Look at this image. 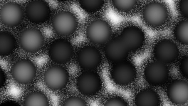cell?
I'll return each mask as SVG.
<instances>
[{"label":"cell","instance_id":"7c38bea8","mask_svg":"<svg viewBox=\"0 0 188 106\" xmlns=\"http://www.w3.org/2000/svg\"><path fill=\"white\" fill-rule=\"evenodd\" d=\"M178 51L176 45L168 41L162 42L156 47L155 54L157 59L162 62L168 63L177 57Z\"/></svg>","mask_w":188,"mask_h":106},{"label":"cell","instance_id":"3957f363","mask_svg":"<svg viewBox=\"0 0 188 106\" xmlns=\"http://www.w3.org/2000/svg\"><path fill=\"white\" fill-rule=\"evenodd\" d=\"M43 42V38L40 32L33 29L24 30L19 38V42L22 48L25 51L30 52L39 50Z\"/></svg>","mask_w":188,"mask_h":106},{"label":"cell","instance_id":"52a82bcc","mask_svg":"<svg viewBox=\"0 0 188 106\" xmlns=\"http://www.w3.org/2000/svg\"><path fill=\"white\" fill-rule=\"evenodd\" d=\"M26 14L28 19L36 23L46 20L49 14L48 6L44 2L39 0L32 1L27 6Z\"/></svg>","mask_w":188,"mask_h":106},{"label":"cell","instance_id":"9a60e30c","mask_svg":"<svg viewBox=\"0 0 188 106\" xmlns=\"http://www.w3.org/2000/svg\"><path fill=\"white\" fill-rule=\"evenodd\" d=\"M120 39L128 50H134L141 46L143 37L139 30L134 28H130L123 32Z\"/></svg>","mask_w":188,"mask_h":106},{"label":"cell","instance_id":"8fae6325","mask_svg":"<svg viewBox=\"0 0 188 106\" xmlns=\"http://www.w3.org/2000/svg\"><path fill=\"white\" fill-rule=\"evenodd\" d=\"M146 79L150 83L154 85L162 84L165 81L168 75L166 67L161 62L151 63L145 71Z\"/></svg>","mask_w":188,"mask_h":106},{"label":"cell","instance_id":"8992f818","mask_svg":"<svg viewBox=\"0 0 188 106\" xmlns=\"http://www.w3.org/2000/svg\"><path fill=\"white\" fill-rule=\"evenodd\" d=\"M167 15V11L164 7L156 2L149 4L144 12V16L146 21L153 26L162 24L165 21Z\"/></svg>","mask_w":188,"mask_h":106},{"label":"cell","instance_id":"4316f807","mask_svg":"<svg viewBox=\"0 0 188 106\" xmlns=\"http://www.w3.org/2000/svg\"><path fill=\"white\" fill-rule=\"evenodd\" d=\"M181 69L182 72L185 76L187 77L188 75V58L185 59L181 64Z\"/></svg>","mask_w":188,"mask_h":106},{"label":"cell","instance_id":"5bb4252c","mask_svg":"<svg viewBox=\"0 0 188 106\" xmlns=\"http://www.w3.org/2000/svg\"><path fill=\"white\" fill-rule=\"evenodd\" d=\"M100 84L98 78L91 73H85L81 75L77 81L79 90L86 95H90L96 92L99 88Z\"/></svg>","mask_w":188,"mask_h":106},{"label":"cell","instance_id":"d6986e66","mask_svg":"<svg viewBox=\"0 0 188 106\" xmlns=\"http://www.w3.org/2000/svg\"><path fill=\"white\" fill-rule=\"evenodd\" d=\"M15 46L14 37L9 33L3 32L0 34V54L6 55L11 53Z\"/></svg>","mask_w":188,"mask_h":106},{"label":"cell","instance_id":"cb8c5ba5","mask_svg":"<svg viewBox=\"0 0 188 106\" xmlns=\"http://www.w3.org/2000/svg\"><path fill=\"white\" fill-rule=\"evenodd\" d=\"M64 106H85L86 104L81 99L77 97H72L68 99L64 102Z\"/></svg>","mask_w":188,"mask_h":106},{"label":"cell","instance_id":"ac0fdd59","mask_svg":"<svg viewBox=\"0 0 188 106\" xmlns=\"http://www.w3.org/2000/svg\"><path fill=\"white\" fill-rule=\"evenodd\" d=\"M136 103L138 106H157L159 104V100L154 92L146 90L142 91L137 95Z\"/></svg>","mask_w":188,"mask_h":106},{"label":"cell","instance_id":"277c9868","mask_svg":"<svg viewBox=\"0 0 188 106\" xmlns=\"http://www.w3.org/2000/svg\"><path fill=\"white\" fill-rule=\"evenodd\" d=\"M52 25L55 31L62 35H67L73 32L75 29L76 21L71 14L63 12L57 14L54 18Z\"/></svg>","mask_w":188,"mask_h":106},{"label":"cell","instance_id":"44dd1931","mask_svg":"<svg viewBox=\"0 0 188 106\" xmlns=\"http://www.w3.org/2000/svg\"><path fill=\"white\" fill-rule=\"evenodd\" d=\"M177 38L181 43L187 44L188 42V22H182L177 26L175 31Z\"/></svg>","mask_w":188,"mask_h":106},{"label":"cell","instance_id":"d4e9b609","mask_svg":"<svg viewBox=\"0 0 188 106\" xmlns=\"http://www.w3.org/2000/svg\"><path fill=\"white\" fill-rule=\"evenodd\" d=\"M106 106H126L127 104L122 100L118 98L110 99L105 103Z\"/></svg>","mask_w":188,"mask_h":106},{"label":"cell","instance_id":"603a6c76","mask_svg":"<svg viewBox=\"0 0 188 106\" xmlns=\"http://www.w3.org/2000/svg\"><path fill=\"white\" fill-rule=\"evenodd\" d=\"M103 1L102 0H82L81 6L88 11H95L100 8L102 6Z\"/></svg>","mask_w":188,"mask_h":106},{"label":"cell","instance_id":"4fadbf2b","mask_svg":"<svg viewBox=\"0 0 188 106\" xmlns=\"http://www.w3.org/2000/svg\"><path fill=\"white\" fill-rule=\"evenodd\" d=\"M100 56L95 49L87 47L81 50L78 57L79 64L82 67L91 69L97 67L100 61Z\"/></svg>","mask_w":188,"mask_h":106},{"label":"cell","instance_id":"7a4b0ae2","mask_svg":"<svg viewBox=\"0 0 188 106\" xmlns=\"http://www.w3.org/2000/svg\"><path fill=\"white\" fill-rule=\"evenodd\" d=\"M12 73L16 81L20 83L25 84L33 80L35 76L36 71L32 63L27 60H22L14 64Z\"/></svg>","mask_w":188,"mask_h":106},{"label":"cell","instance_id":"ba28073f","mask_svg":"<svg viewBox=\"0 0 188 106\" xmlns=\"http://www.w3.org/2000/svg\"><path fill=\"white\" fill-rule=\"evenodd\" d=\"M87 33L89 39L94 43L101 44L106 41L110 35L108 25L101 21H96L91 23L88 27Z\"/></svg>","mask_w":188,"mask_h":106},{"label":"cell","instance_id":"9c48e42d","mask_svg":"<svg viewBox=\"0 0 188 106\" xmlns=\"http://www.w3.org/2000/svg\"><path fill=\"white\" fill-rule=\"evenodd\" d=\"M49 52L53 60L56 62L61 63L66 62L70 59L72 55V50L67 42L58 41L52 44Z\"/></svg>","mask_w":188,"mask_h":106},{"label":"cell","instance_id":"7402d4cb","mask_svg":"<svg viewBox=\"0 0 188 106\" xmlns=\"http://www.w3.org/2000/svg\"><path fill=\"white\" fill-rule=\"evenodd\" d=\"M114 5L118 9L122 11H127L132 8L135 5V0H114Z\"/></svg>","mask_w":188,"mask_h":106},{"label":"cell","instance_id":"6da1fadb","mask_svg":"<svg viewBox=\"0 0 188 106\" xmlns=\"http://www.w3.org/2000/svg\"><path fill=\"white\" fill-rule=\"evenodd\" d=\"M0 16L1 20L4 24L9 26H14L21 21L23 13L18 4L10 3L3 6L0 11Z\"/></svg>","mask_w":188,"mask_h":106},{"label":"cell","instance_id":"5b68a950","mask_svg":"<svg viewBox=\"0 0 188 106\" xmlns=\"http://www.w3.org/2000/svg\"><path fill=\"white\" fill-rule=\"evenodd\" d=\"M44 80L49 87L53 90H58L66 85L68 80V76L63 68L54 66L46 71L44 75Z\"/></svg>","mask_w":188,"mask_h":106},{"label":"cell","instance_id":"e0dca14e","mask_svg":"<svg viewBox=\"0 0 188 106\" xmlns=\"http://www.w3.org/2000/svg\"><path fill=\"white\" fill-rule=\"evenodd\" d=\"M128 50L120 39L115 40L108 44L105 48V53L109 59L117 62L123 59Z\"/></svg>","mask_w":188,"mask_h":106},{"label":"cell","instance_id":"ffe728a7","mask_svg":"<svg viewBox=\"0 0 188 106\" xmlns=\"http://www.w3.org/2000/svg\"><path fill=\"white\" fill-rule=\"evenodd\" d=\"M24 104L26 106H47L48 102L43 94L35 92L27 96L25 100Z\"/></svg>","mask_w":188,"mask_h":106},{"label":"cell","instance_id":"2e32d148","mask_svg":"<svg viewBox=\"0 0 188 106\" xmlns=\"http://www.w3.org/2000/svg\"><path fill=\"white\" fill-rule=\"evenodd\" d=\"M115 81L118 84L125 85L131 83L135 77L133 68L129 65L122 64L117 66L112 73Z\"/></svg>","mask_w":188,"mask_h":106},{"label":"cell","instance_id":"484cf974","mask_svg":"<svg viewBox=\"0 0 188 106\" xmlns=\"http://www.w3.org/2000/svg\"><path fill=\"white\" fill-rule=\"evenodd\" d=\"M180 9L181 12L185 16L188 15V0L182 1L180 4Z\"/></svg>","mask_w":188,"mask_h":106},{"label":"cell","instance_id":"30bf717a","mask_svg":"<svg viewBox=\"0 0 188 106\" xmlns=\"http://www.w3.org/2000/svg\"><path fill=\"white\" fill-rule=\"evenodd\" d=\"M170 100L174 103L181 104L188 100V85L186 82L179 80L172 84L168 90Z\"/></svg>","mask_w":188,"mask_h":106}]
</instances>
